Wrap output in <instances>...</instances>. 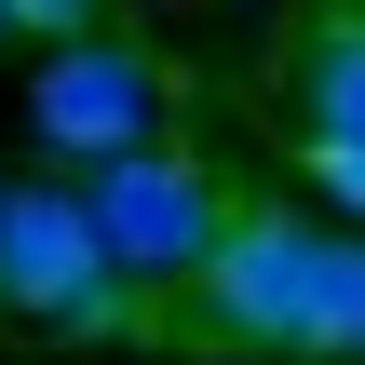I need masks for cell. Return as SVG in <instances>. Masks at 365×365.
<instances>
[{"instance_id":"5","label":"cell","mask_w":365,"mask_h":365,"mask_svg":"<svg viewBox=\"0 0 365 365\" xmlns=\"http://www.w3.org/2000/svg\"><path fill=\"white\" fill-rule=\"evenodd\" d=\"M284 81H298V135H365V0H312L298 14Z\"/></svg>"},{"instance_id":"2","label":"cell","mask_w":365,"mask_h":365,"mask_svg":"<svg viewBox=\"0 0 365 365\" xmlns=\"http://www.w3.org/2000/svg\"><path fill=\"white\" fill-rule=\"evenodd\" d=\"M81 217H95V244L135 271V284H190L203 271V244L230 230V190L190 163V149H95L81 163Z\"/></svg>"},{"instance_id":"8","label":"cell","mask_w":365,"mask_h":365,"mask_svg":"<svg viewBox=\"0 0 365 365\" xmlns=\"http://www.w3.org/2000/svg\"><path fill=\"white\" fill-rule=\"evenodd\" d=\"M312 190H339V217H365V135H298Z\"/></svg>"},{"instance_id":"1","label":"cell","mask_w":365,"mask_h":365,"mask_svg":"<svg viewBox=\"0 0 365 365\" xmlns=\"http://www.w3.org/2000/svg\"><path fill=\"white\" fill-rule=\"evenodd\" d=\"M312 271H325V230L284 217V203H244V217L203 244V271H190V339H203V352H298Z\"/></svg>"},{"instance_id":"9","label":"cell","mask_w":365,"mask_h":365,"mask_svg":"<svg viewBox=\"0 0 365 365\" xmlns=\"http://www.w3.org/2000/svg\"><path fill=\"white\" fill-rule=\"evenodd\" d=\"M0 27L14 41H81V27H108V0H0Z\"/></svg>"},{"instance_id":"7","label":"cell","mask_w":365,"mask_h":365,"mask_svg":"<svg viewBox=\"0 0 365 365\" xmlns=\"http://www.w3.org/2000/svg\"><path fill=\"white\" fill-rule=\"evenodd\" d=\"M41 325H54V339H135L149 312H135V271H122V257H95V271H81V284H68Z\"/></svg>"},{"instance_id":"3","label":"cell","mask_w":365,"mask_h":365,"mask_svg":"<svg viewBox=\"0 0 365 365\" xmlns=\"http://www.w3.org/2000/svg\"><path fill=\"white\" fill-rule=\"evenodd\" d=\"M149 108H163V68H149L135 41H108V27L41 41V81H27V135H41V149H68V163L135 149V135H149Z\"/></svg>"},{"instance_id":"6","label":"cell","mask_w":365,"mask_h":365,"mask_svg":"<svg viewBox=\"0 0 365 365\" xmlns=\"http://www.w3.org/2000/svg\"><path fill=\"white\" fill-rule=\"evenodd\" d=\"M312 365H365V230H325V271H312V325H298Z\"/></svg>"},{"instance_id":"10","label":"cell","mask_w":365,"mask_h":365,"mask_svg":"<svg viewBox=\"0 0 365 365\" xmlns=\"http://www.w3.org/2000/svg\"><path fill=\"white\" fill-rule=\"evenodd\" d=\"M0 41H14V27H0Z\"/></svg>"},{"instance_id":"4","label":"cell","mask_w":365,"mask_h":365,"mask_svg":"<svg viewBox=\"0 0 365 365\" xmlns=\"http://www.w3.org/2000/svg\"><path fill=\"white\" fill-rule=\"evenodd\" d=\"M95 257H108V244H95L81 190H14V176H0V312H14V325H41Z\"/></svg>"}]
</instances>
